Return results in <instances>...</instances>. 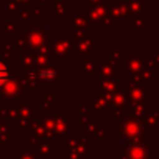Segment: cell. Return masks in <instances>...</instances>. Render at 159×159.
<instances>
[{
    "mask_svg": "<svg viewBox=\"0 0 159 159\" xmlns=\"http://www.w3.org/2000/svg\"><path fill=\"white\" fill-rule=\"evenodd\" d=\"M7 78H8V70H7V67L3 64H0V84L5 83Z\"/></svg>",
    "mask_w": 159,
    "mask_h": 159,
    "instance_id": "cell-1",
    "label": "cell"
}]
</instances>
